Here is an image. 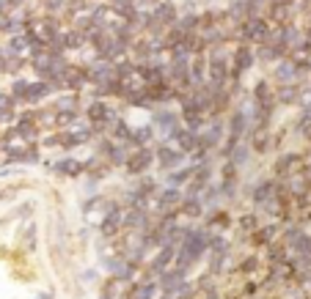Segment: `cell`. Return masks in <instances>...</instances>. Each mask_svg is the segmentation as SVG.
<instances>
[{
  "label": "cell",
  "instance_id": "cell-1",
  "mask_svg": "<svg viewBox=\"0 0 311 299\" xmlns=\"http://www.w3.org/2000/svg\"><path fill=\"white\" fill-rule=\"evenodd\" d=\"M160 159H162V165H174L176 159H179V154H171V151H165V148H162V151H160Z\"/></svg>",
  "mask_w": 311,
  "mask_h": 299
},
{
  "label": "cell",
  "instance_id": "cell-2",
  "mask_svg": "<svg viewBox=\"0 0 311 299\" xmlns=\"http://www.w3.org/2000/svg\"><path fill=\"white\" fill-rule=\"evenodd\" d=\"M146 159H149V154H141V157H138V159L132 157V162H130V165H132V168H135V170H141V168H146V165H149V162H146Z\"/></svg>",
  "mask_w": 311,
  "mask_h": 299
}]
</instances>
